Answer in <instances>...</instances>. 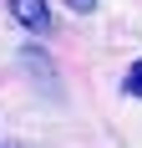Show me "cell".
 <instances>
[{
	"instance_id": "1",
	"label": "cell",
	"mask_w": 142,
	"mask_h": 148,
	"mask_svg": "<svg viewBox=\"0 0 142 148\" xmlns=\"http://www.w3.org/2000/svg\"><path fill=\"white\" fill-rule=\"evenodd\" d=\"M10 15L26 31H36V36H51V10H46V0H10Z\"/></svg>"
},
{
	"instance_id": "2",
	"label": "cell",
	"mask_w": 142,
	"mask_h": 148,
	"mask_svg": "<svg viewBox=\"0 0 142 148\" xmlns=\"http://www.w3.org/2000/svg\"><path fill=\"white\" fill-rule=\"evenodd\" d=\"M122 87H127L132 97H142V61H132V66H127V77H122Z\"/></svg>"
},
{
	"instance_id": "3",
	"label": "cell",
	"mask_w": 142,
	"mask_h": 148,
	"mask_svg": "<svg viewBox=\"0 0 142 148\" xmlns=\"http://www.w3.org/2000/svg\"><path fill=\"white\" fill-rule=\"evenodd\" d=\"M66 5H71V10H76V15H86V10H91V5H97V0H66Z\"/></svg>"
},
{
	"instance_id": "4",
	"label": "cell",
	"mask_w": 142,
	"mask_h": 148,
	"mask_svg": "<svg viewBox=\"0 0 142 148\" xmlns=\"http://www.w3.org/2000/svg\"><path fill=\"white\" fill-rule=\"evenodd\" d=\"M0 148H15V143H0Z\"/></svg>"
}]
</instances>
